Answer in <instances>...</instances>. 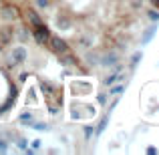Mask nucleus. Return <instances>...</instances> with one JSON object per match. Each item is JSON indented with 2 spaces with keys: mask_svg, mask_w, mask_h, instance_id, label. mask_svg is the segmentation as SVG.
<instances>
[{
  "mask_svg": "<svg viewBox=\"0 0 159 155\" xmlns=\"http://www.w3.org/2000/svg\"><path fill=\"white\" fill-rule=\"evenodd\" d=\"M48 44H51V48L54 52H69V47H66V43L62 39H58V36H48V40H47Z\"/></svg>",
  "mask_w": 159,
  "mask_h": 155,
  "instance_id": "obj_1",
  "label": "nucleus"
},
{
  "mask_svg": "<svg viewBox=\"0 0 159 155\" xmlns=\"http://www.w3.org/2000/svg\"><path fill=\"white\" fill-rule=\"evenodd\" d=\"M32 34H34V39L39 40L40 44L48 40V30L44 28V24H43V26H32Z\"/></svg>",
  "mask_w": 159,
  "mask_h": 155,
  "instance_id": "obj_2",
  "label": "nucleus"
},
{
  "mask_svg": "<svg viewBox=\"0 0 159 155\" xmlns=\"http://www.w3.org/2000/svg\"><path fill=\"white\" fill-rule=\"evenodd\" d=\"M26 16L32 20V26H43V20H40V16L34 10H26Z\"/></svg>",
  "mask_w": 159,
  "mask_h": 155,
  "instance_id": "obj_3",
  "label": "nucleus"
},
{
  "mask_svg": "<svg viewBox=\"0 0 159 155\" xmlns=\"http://www.w3.org/2000/svg\"><path fill=\"white\" fill-rule=\"evenodd\" d=\"M39 6H43V8L48 6V0H39Z\"/></svg>",
  "mask_w": 159,
  "mask_h": 155,
  "instance_id": "obj_4",
  "label": "nucleus"
},
{
  "mask_svg": "<svg viewBox=\"0 0 159 155\" xmlns=\"http://www.w3.org/2000/svg\"><path fill=\"white\" fill-rule=\"evenodd\" d=\"M151 4L153 6H159V0H151Z\"/></svg>",
  "mask_w": 159,
  "mask_h": 155,
  "instance_id": "obj_5",
  "label": "nucleus"
}]
</instances>
